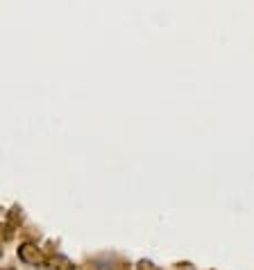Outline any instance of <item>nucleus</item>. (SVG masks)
<instances>
[{"instance_id":"f257e3e1","label":"nucleus","mask_w":254,"mask_h":270,"mask_svg":"<svg viewBox=\"0 0 254 270\" xmlns=\"http://www.w3.org/2000/svg\"><path fill=\"white\" fill-rule=\"evenodd\" d=\"M16 254H18V261L30 266V268H41L43 263H46V257H43L41 250H39L34 243H21L16 248Z\"/></svg>"},{"instance_id":"f03ea898","label":"nucleus","mask_w":254,"mask_h":270,"mask_svg":"<svg viewBox=\"0 0 254 270\" xmlns=\"http://www.w3.org/2000/svg\"><path fill=\"white\" fill-rule=\"evenodd\" d=\"M3 270H14V268H3Z\"/></svg>"},{"instance_id":"7ed1b4c3","label":"nucleus","mask_w":254,"mask_h":270,"mask_svg":"<svg viewBox=\"0 0 254 270\" xmlns=\"http://www.w3.org/2000/svg\"><path fill=\"white\" fill-rule=\"evenodd\" d=\"M0 254H3V248H0Z\"/></svg>"}]
</instances>
